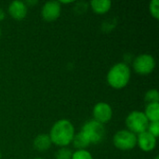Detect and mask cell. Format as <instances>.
I'll return each instance as SVG.
<instances>
[{"label": "cell", "instance_id": "obj_1", "mask_svg": "<svg viewBox=\"0 0 159 159\" xmlns=\"http://www.w3.org/2000/svg\"><path fill=\"white\" fill-rule=\"evenodd\" d=\"M74 136L75 129L73 124L66 119H61L53 125L50 130L49 138L51 143H55L56 145L66 146L73 141Z\"/></svg>", "mask_w": 159, "mask_h": 159}, {"label": "cell", "instance_id": "obj_2", "mask_svg": "<svg viewBox=\"0 0 159 159\" xmlns=\"http://www.w3.org/2000/svg\"><path fill=\"white\" fill-rule=\"evenodd\" d=\"M130 78V70L129 67L124 63L119 62L114 65L108 75H107V82L108 84L116 89L124 88L129 81Z\"/></svg>", "mask_w": 159, "mask_h": 159}, {"label": "cell", "instance_id": "obj_3", "mask_svg": "<svg viewBox=\"0 0 159 159\" xmlns=\"http://www.w3.org/2000/svg\"><path fill=\"white\" fill-rule=\"evenodd\" d=\"M126 125L130 132L134 134H140L146 131L149 126V121L144 113L140 111H133L127 116Z\"/></svg>", "mask_w": 159, "mask_h": 159}, {"label": "cell", "instance_id": "obj_4", "mask_svg": "<svg viewBox=\"0 0 159 159\" xmlns=\"http://www.w3.org/2000/svg\"><path fill=\"white\" fill-rule=\"evenodd\" d=\"M81 132L88 138L90 143H99L104 138L105 128L102 123L91 120L84 124Z\"/></svg>", "mask_w": 159, "mask_h": 159}, {"label": "cell", "instance_id": "obj_5", "mask_svg": "<svg viewBox=\"0 0 159 159\" xmlns=\"http://www.w3.org/2000/svg\"><path fill=\"white\" fill-rule=\"evenodd\" d=\"M114 144L122 151L131 150L137 144V137L129 130H119L114 136Z\"/></svg>", "mask_w": 159, "mask_h": 159}, {"label": "cell", "instance_id": "obj_6", "mask_svg": "<svg viewBox=\"0 0 159 159\" xmlns=\"http://www.w3.org/2000/svg\"><path fill=\"white\" fill-rule=\"evenodd\" d=\"M156 67V61L153 56L149 54H142L138 56L133 61V68L136 73L146 75L151 74Z\"/></svg>", "mask_w": 159, "mask_h": 159}, {"label": "cell", "instance_id": "obj_7", "mask_svg": "<svg viewBox=\"0 0 159 159\" xmlns=\"http://www.w3.org/2000/svg\"><path fill=\"white\" fill-rule=\"evenodd\" d=\"M113 112L111 106L106 102H99L93 108V116L95 121L99 123L109 122L112 118Z\"/></svg>", "mask_w": 159, "mask_h": 159}, {"label": "cell", "instance_id": "obj_8", "mask_svg": "<svg viewBox=\"0 0 159 159\" xmlns=\"http://www.w3.org/2000/svg\"><path fill=\"white\" fill-rule=\"evenodd\" d=\"M42 17L47 21H53L57 20L61 15V4L58 1L47 2L41 11Z\"/></svg>", "mask_w": 159, "mask_h": 159}, {"label": "cell", "instance_id": "obj_9", "mask_svg": "<svg viewBox=\"0 0 159 159\" xmlns=\"http://www.w3.org/2000/svg\"><path fill=\"white\" fill-rule=\"evenodd\" d=\"M137 143L143 151L150 152L153 151L157 145V138H155L150 132L144 131L139 134L137 138Z\"/></svg>", "mask_w": 159, "mask_h": 159}, {"label": "cell", "instance_id": "obj_10", "mask_svg": "<svg viewBox=\"0 0 159 159\" xmlns=\"http://www.w3.org/2000/svg\"><path fill=\"white\" fill-rule=\"evenodd\" d=\"M8 12L12 18L20 20L26 17L27 7L22 1H13L8 7Z\"/></svg>", "mask_w": 159, "mask_h": 159}, {"label": "cell", "instance_id": "obj_11", "mask_svg": "<svg viewBox=\"0 0 159 159\" xmlns=\"http://www.w3.org/2000/svg\"><path fill=\"white\" fill-rule=\"evenodd\" d=\"M51 143H51V140L48 135L40 134L34 139V147L39 152H44V151H47L50 147Z\"/></svg>", "mask_w": 159, "mask_h": 159}, {"label": "cell", "instance_id": "obj_12", "mask_svg": "<svg viewBox=\"0 0 159 159\" xmlns=\"http://www.w3.org/2000/svg\"><path fill=\"white\" fill-rule=\"evenodd\" d=\"M92 9L98 14H104L106 13L112 5L110 0H92L90 2Z\"/></svg>", "mask_w": 159, "mask_h": 159}, {"label": "cell", "instance_id": "obj_13", "mask_svg": "<svg viewBox=\"0 0 159 159\" xmlns=\"http://www.w3.org/2000/svg\"><path fill=\"white\" fill-rule=\"evenodd\" d=\"M145 116L148 121L151 122H158L159 121V103H149L145 108Z\"/></svg>", "mask_w": 159, "mask_h": 159}, {"label": "cell", "instance_id": "obj_14", "mask_svg": "<svg viewBox=\"0 0 159 159\" xmlns=\"http://www.w3.org/2000/svg\"><path fill=\"white\" fill-rule=\"evenodd\" d=\"M72 142L74 143V146L79 150H85V148H87L90 144L88 138L82 132H79L78 134L75 135Z\"/></svg>", "mask_w": 159, "mask_h": 159}, {"label": "cell", "instance_id": "obj_15", "mask_svg": "<svg viewBox=\"0 0 159 159\" xmlns=\"http://www.w3.org/2000/svg\"><path fill=\"white\" fill-rule=\"evenodd\" d=\"M145 102L149 103H156L158 102L159 101V93L157 89H150L149 91L146 92L145 97H144Z\"/></svg>", "mask_w": 159, "mask_h": 159}, {"label": "cell", "instance_id": "obj_16", "mask_svg": "<svg viewBox=\"0 0 159 159\" xmlns=\"http://www.w3.org/2000/svg\"><path fill=\"white\" fill-rule=\"evenodd\" d=\"M73 152L68 148H61L55 154L56 159H72Z\"/></svg>", "mask_w": 159, "mask_h": 159}, {"label": "cell", "instance_id": "obj_17", "mask_svg": "<svg viewBox=\"0 0 159 159\" xmlns=\"http://www.w3.org/2000/svg\"><path fill=\"white\" fill-rule=\"evenodd\" d=\"M149 9L152 16L156 19H159V1L152 0L149 4Z\"/></svg>", "mask_w": 159, "mask_h": 159}, {"label": "cell", "instance_id": "obj_18", "mask_svg": "<svg viewBox=\"0 0 159 159\" xmlns=\"http://www.w3.org/2000/svg\"><path fill=\"white\" fill-rule=\"evenodd\" d=\"M72 159H93L91 154L86 150H78L73 154Z\"/></svg>", "mask_w": 159, "mask_h": 159}, {"label": "cell", "instance_id": "obj_19", "mask_svg": "<svg viewBox=\"0 0 159 159\" xmlns=\"http://www.w3.org/2000/svg\"><path fill=\"white\" fill-rule=\"evenodd\" d=\"M148 132H150L155 138L159 136V121L158 122H151L148 126Z\"/></svg>", "mask_w": 159, "mask_h": 159}, {"label": "cell", "instance_id": "obj_20", "mask_svg": "<svg viewBox=\"0 0 159 159\" xmlns=\"http://www.w3.org/2000/svg\"><path fill=\"white\" fill-rule=\"evenodd\" d=\"M37 2H38L37 0H34V1H31V0H26V1L24 2V4H25V5L27 4V5H30V6H32V5L34 6V5H35V4H37Z\"/></svg>", "mask_w": 159, "mask_h": 159}, {"label": "cell", "instance_id": "obj_21", "mask_svg": "<svg viewBox=\"0 0 159 159\" xmlns=\"http://www.w3.org/2000/svg\"><path fill=\"white\" fill-rule=\"evenodd\" d=\"M5 12L3 11V9H1L0 8V20H4L5 19Z\"/></svg>", "mask_w": 159, "mask_h": 159}, {"label": "cell", "instance_id": "obj_22", "mask_svg": "<svg viewBox=\"0 0 159 159\" xmlns=\"http://www.w3.org/2000/svg\"><path fill=\"white\" fill-rule=\"evenodd\" d=\"M155 159H159V157H156V158Z\"/></svg>", "mask_w": 159, "mask_h": 159}, {"label": "cell", "instance_id": "obj_23", "mask_svg": "<svg viewBox=\"0 0 159 159\" xmlns=\"http://www.w3.org/2000/svg\"><path fill=\"white\" fill-rule=\"evenodd\" d=\"M1 34H2V32H1V29H0V36H1Z\"/></svg>", "mask_w": 159, "mask_h": 159}, {"label": "cell", "instance_id": "obj_24", "mask_svg": "<svg viewBox=\"0 0 159 159\" xmlns=\"http://www.w3.org/2000/svg\"><path fill=\"white\" fill-rule=\"evenodd\" d=\"M0 158H1V154H0Z\"/></svg>", "mask_w": 159, "mask_h": 159}, {"label": "cell", "instance_id": "obj_25", "mask_svg": "<svg viewBox=\"0 0 159 159\" xmlns=\"http://www.w3.org/2000/svg\"><path fill=\"white\" fill-rule=\"evenodd\" d=\"M35 159H41V158H35Z\"/></svg>", "mask_w": 159, "mask_h": 159}]
</instances>
